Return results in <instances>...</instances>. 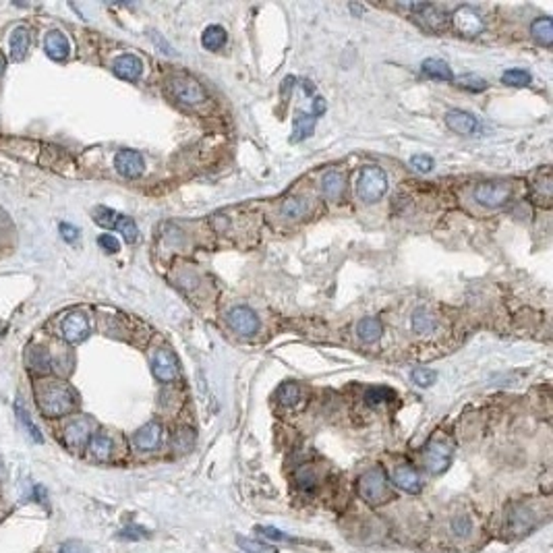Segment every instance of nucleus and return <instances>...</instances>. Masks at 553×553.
<instances>
[{"label": "nucleus", "instance_id": "1", "mask_svg": "<svg viewBox=\"0 0 553 553\" xmlns=\"http://www.w3.org/2000/svg\"><path fill=\"white\" fill-rule=\"evenodd\" d=\"M35 398L42 415L50 418L69 415L75 409V394L65 384H44L37 388Z\"/></svg>", "mask_w": 553, "mask_h": 553}, {"label": "nucleus", "instance_id": "2", "mask_svg": "<svg viewBox=\"0 0 553 553\" xmlns=\"http://www.w3.org/2000/svg\"><path fill=\"white\" fill-rule=\"evenodd\" d=\"M388 191V174L380 166H365L357 180V193L365 203L380 201Z\"/></svg>", "mask_w": 553, "mask_h": 553}, {"label": "nucleus", "instance_id": "3", "mask_svg": "<svg viewBox=\"0 0 553 553\" xmlns=\"http://www.w3.org/2000/svg\"><path fill=\"white\" fill-rule=\"evenodd\" d=\"M94 222L102 228H110V230H119L123 235V239L127 243H135L139 237L137 224L129 218V216H123L110 207H96L94 212Z\"/></svg>", "mask_w": 553, "mask_h": 553}, {"label": "nucleus", "instance_id": "4", "mask_svg": "<svg viewBox=\"0 0 553 553\" xmlns=\"http://www.w3.org/2000/svg\"><path fill=\"white\" fill-rule=\"evenodd\" d=\"M473 197L479 205H483L487 210H497L510 201L512 187L504 180H485V182H479L475 187Z\"/></svg>", "mask_w": 553, "mask_h": 553}, {"label": "nucleus", "instance_id": "5", "mask_svg": "<svg viewBox=\"0 0 553 553\" xmlns=\"http://www.w3.org/2000/svg\"><path fill=\"white\" fill-rule=\"evenodd\" d=\"M359 493L365 502L380 506L388 500V479L382 468H371L359 479Z\"/></svg>", "mask_w": 553, "mask_h": 553}, {"label": "nucleus", "instance_id": "6", "mask_svg": "<svg viewBox=\"0 0 553 553\" xmlns=\"http://www.w3.org/2000/svg\"><path fill=\"white\" fill-rule=\"evenodd\" d=\"M170 92L172 96L182 102V104H201L205 100V92L203 87L193 79V77H187V75H178V77H172L170 81Z\"/></svg>", "mask_w": 553, "mask_h": 553}, {"label": "nucleus", "instance_id": "7", "mask_svg": "<svg viewBox=\"0 0 553 553\" xmlns=\"http://www.w3.org/2000/svg\"><path fill=\"white\" fill-rule=\"evenodd\" d=\"M452 21L454 27L466 37H475L485 31V21L473 6H458L452 15Z\"/></svg>", "mask_w": 553, "mask_h": 553}, {"label": "nucleus", "instance_id": "8", "mask_svg": "<svg viewBox=\"0 0 553 553\" xmlns=\"http://www.w3.org/2000/svg\"><path fill=\"white\" fill-rule=\"evenodd\" d=\"M407 8L415 10L416 21L429 31H441L445 27V23H448V15L435 4H427V2H423V4H407Z\"/></svg>", "mask_w": 553, "mask_h": 553}, {"label": "nucleus", "instance_id": "9", "mask_svg": "<svg viewBox=\"0 0 553 553\" xmlns=\"http://www.w3.org/2000/svg\"><path fill=\"white\" fill-rule=\"evenodd\" d=\"M151 373L158 382L162 384H168V382H174L178 377V363H176V357L168 350V348H160L153 357V363H151Z\"/></svg>", "mask_w": 553, "mask_h": 553}, {"label": "nucleus", "instance_id": "10", "mask_svg": "<svg viewBox=\"0 0 553 553\" xmlns=\"http://www.w3.org/2000/svg\"><path fill=\"white\" fill-rule=\"evenodd\" d=\"M228 325L241 336H253L260 330V319L249 307H235L228 313Z\"/></svg>", "mask_w": 553, "mask_h": 553}, {"label": "nucleus", "instance_id": "11", "mask_svg": "<svg viewBox=\"0 0 553 553\" xmlns=\"http://www.w3.org/2000/svg\"><path fill=\"white\" fill-rule=\"evenodd\" d=\"M452 462V448L443 441H431L425 448V466L429 473H443Z\"/></svg>", "mask_w": 553, "mask_h": 553}, {"label": "nucleus", "instance_id": "12", "mask_svg": "<svg viewBox=\"0 0 553 553\" xmlns=\"http://www.w3.org/2000/svg\"><path fill=\"white\" fill-rule=\"evenodd\" d=\"M60 334L69 344H77L87 338L90 334V321L83 313H71L60 323Z\"/></svg>", "mask_w": 553, "mask_h": 553}, {"label": "nucleus", "instance_id": "13", "mask_svg": "<svg viewBox=\"0 0 553 553\" xmlns=\"http://www.w3.org/2000/svg\"><path fill=\"white\" fill-rule=\"evenodd\" d=\"M117 170L127 178H139L145 170V160L135 149H121L114 158Z\"/></svg>", "mask_w": 553, "mask_h": 553}, {"label": "nucleus", "instance_id": "14", "mask_svg": "<svg viewBox=\"0 0 553 553\" xmlns=\"http://www.w3.org/2000/svg\"><path fill=\"white\" fill-rule=\"evenodd\" d=\"M44 50H46V54H48L52 60L60 62V60H67V58H69V54H71V44H69V40H67V35H65L62 31L52 29V31H48L46 37H44Z\"/></svg>", "mask_w": 553, "mask_h": 553}, {"label": "nucleus", "instance_id": "15", "mask_svg": "<svg viewBox=\"0 0 553 553\" xmlns=\"http://www.w3.org/2000/svg\"><path fill=\"white\" fill-rule=\"evenodd\" d=\"M90 423L85 418H75L65 427V441L73 450H81L90 443Z\"/></svg>", "mask_w": 553, "mask_h": 553}, {"label": "nucleus", "instance_id": "16", "mask_svg": "<svg viewBox=\"0 0 553 553\" xmlns=\"http://www.w3.org/2000/svg\"><path fill=\"white\" fill-rule=\"evenodd\" d=\"M445 125L458 135H473L479 129V121L464 110H450L445 114Z\"/></svg>", "mask_w": 553, "mask_h": 553}, {"label": "nucleus", "instance_id": "17", "mask_svg": "<svg viewBox=\"0 0 553 553\" xmlns=\"http://www.w3.org/2000/svg\"><path fill=\"white\" fill-rule=\"evenodd\" d=\"M162 441V427L160 423H147L133 435V443L141 452H151Z\"/></svg>", "mask_w": 553, "mask_h": 553}, {"label": "nucleus", "instance_id": "18", "mask_svg": "<svg viewBox=\"0 0 553 553\" xmlns=\"http://www.w3.org/2000/svg\"><path fill=\"white\" fill-rule=\"evenodd\" d=\"M112 71L119 79H125V81H137L143 73V62L139 60L137 56L133 54H123L114 60L112 65Z\"/></svg>", "mask_w": 553, "mask_h": 553}, {"label": "nucleus", "instance_id": "19", "mask_svg": "<svg viewBox=\"0 0 553 553\" xmlns=\"http://www.w3.org/2000/svg\"><path fill=\"white\" fill-rule=\"evenodd\" d=\"M392 481H394L396 487H400L407 493H418L420 491V479H418L415 468L409 466V464L396 466L392 470Z\"/></svg>", "mask_w": 553, "mask_h": 553}, {"label": "nucleus", "instance_id": "20", "mask_svg": "<svg viewBox=\"0 0 553 553\" xmlns=\"http://www.w3.org/2000/svg\"><path fill=\"white\" fill-rule=\"evenodd\" d=\"M29 42H31V37H29L27 27H15L12 29V33L8 37V50H10V58L15 62L25 58V54L29 50Z\"/></svg>", "mask_w": 553, "mask_h": 553}, {"label": "nucleus", "instance_id": "21", "mask_svg": "<svg viewBox=\"0 0 553 553\" xmlns=\"http://www.w3.org/2000/svg\"><path fill=\"white\" fill-rule=\"evenodd\" d=\"M25 361H27L29 369L35 371V373H50L52 371V365H54L50 352L44 350L42 346H31L27 350V355H25Z\"/></svg>", "mask_w": 553, "mask_h": 553}, {"label": "nucleus", "instance_id": "22", "mask_svg": "<svg viewBox=\"0 0 553 553\" xmlns=\"http://www.w3.org/2000/svg\"><path fill=\"white\" fill-rule=\"evenodd\" d=\"M315 123L317 119L311 112H296L294 121H292V137L290 141H303V139L311 137L315 131Z\"/></svg>", "mask_w": 553, "mask_h": 553}, {"label": "nucleus", "instance_id": "23", "mask_svg": "<svg viewBox=\"0 0 553 553\" xmlns=\"http://www.w3.org/2000/svg\"><path fill=\"white\" fill-rule=\"evenodd\" d=\"M382 334H384V325H382L380 317H365L357 325V336L367 344L377 342L382 338Z\"/></svg>", "mask_w": 553, "mask_h": 553}, {"label": "nucleus", "instance_id": "24", "mask_svg": "<svg viewBox=\"0 0 553 553\" xmlns=\"http://www.w3.org/2000/svg\"><path fill=\"white\" fill-rule=\"evenodd\" d=\"M344 187H346L344 176H342L338 170H330V172H325V174L321 176V191H323V195L330 197V199H338V197H342Z\"/></svg>", "mask_w": 553, "mask_h": 553}, {"label": "nucleus", "instance_id": "25", "mask_svg": "<svg viewBox=\"0 0 553 553\" xmlns=\"http://www.w3.org/2000/svg\"><path fill=\"white\" fill-rule=\"evenodd\" d=\"M420 71L431 77V79H439V81H454V73L448 67V62L439 60V58H427L420 65Z\"/></svg>", "mask_w": 553, "mask_h": 553}, {"label": "nucleus", "instance_id": "26", "mask_svg": "<svg viewBox=\"0 0 553 553\" xmlns=\"http://www.w3.org/2000/svg\"><path fill=\"white\" fill-rule=\"evenodd\" d=\"M112 450H114V443L106 433H96L90 439V452L96 460H108L112 456Z\"/></svg>", "mask_w": 553, "mask_h": 553}, {"label": "nucleus", "instance_id": "27", "mask_svg": "<svg viewBox=\"0 0 553 553\" xmlns=\"http://www.w3.org/2000/svg\"><path fill=\"white\" fill-rule=\"evenodd\" d=\"M201 44H203L205 50H210V52H218V50L226 44V31H224V27H220V25H210V27H205V31H203V35H201Z\"/></svg>", "mask_w": 553, "mask_h": 553}, {"label": "nucleus", "instance_id": "28", "mask_svg": "<svg viewBox=\"0 0 553 553\" xmlns=\"http://www.w3.org/2000/svg\"><path fill=\"white\" fill-rule=\"evenodd\" d=\"M531 33H533V37H535L541 46L550 48L553 44L552 19H550V17H539L537 21H533V25H531Z\"/></svg>", "mask_w": 553, "mask_h": 553}, {"label": "nucleus", "instance_id": "29", "mask_svg": "<svg viewBox=\"0 0 553 553\" xmlns=\"http://www.w3.org/2000/svg\"><path fill=\"white\" fill-rule=\"evenodd\" d=\"M307 201L303 197H288L282 201L280 205V214L286 218V220H298L307 214Z\"/></svg>", "mask_w": 553, "mask_h": 553}, {"label": "nucleus", "instance_id": "30", "mask_svg": "<svg viewBox=\"0 0 553 553\" xmlns=\"http://www.w3.org/2000/svg\"><path fill=\"white\" fill-rule=\"evenodd\" d=\"M15 411H17V416H19V420H21V425L25 427V431H27V435L33 439V441H37V443H42L44 441V437H42V433H40V429H37V425L31 420V416H29V413L23 409V405L19 402L17 407H15Z\"/></svg>", "mask_w": 553, "mask_h": 553}, {"label": "nucleus", "instance_id": "31", "mask_svg": "<svg viewBox=\"0 0 553 553\" xmlns=\"http://www.w3.org/2000/svg\"><path fill=\"white\" fill-rule=\"evenodd\" d=\"M298 398H300V388H298L294 382H286V384L280 386V390H278V400H280L284 407H292V405H296Z\"/></svg>", "mask_w": 553, "mask_h": 553}, {"label": "nucleus", "instance_id": "32", "mask_svg": "<svg viewBox=\"0 0 553 553\" xmlns=\"http://www.w3.org/2000/svg\"><path fill=\"white\" fill-rule=\"evenodd\" d=\"M502 81L512 87H527L531 83V75L522 69H508L502 75Z\"/></svg>", "mask_w": 553, "mask_h": 553}, {"label": "nucleus", "instance_id": "33", "mask_svg": "<svg viewBox=\"0 0 553 553\" xmlns=\"http://www.w3.org/2000/svg\"><path fill=\"white\" fill-rule=\"evenodd\" d=\"M392 398H394V392L390 388H386V386H375V388L365 392V402L371 405V407H377V405L388 402Z\"/></svg>", "mask_w": 553, "mask_h": 553}, {"label": "nucleus", "instance_id": "34", "mask_svg": "<svg viewBox=\"0 0 553 553\" xmlns=\"http://www.w3.org/2000/svg\"><path fill=\"white\" fill-rule=\"evenodd\" d=\"M433 327H435V321H433V317H431L427 311H423V309H416L415 313H413V330H415L416 334H429Z\"/></svg>", "mask_w": 553, "mask_h": 553}, {"label": "nucleus", "instance_id": "35", "mask_svg": "<svg viewBox=\"0 0 553 553\" xmlns=\"http://www.w3.org/2000/svg\"><path fill=\"white\" fill-rule=\"evenodd\" d=\"M239 547L243 550L245 553H276L274 547L262 543V541H253V539H247V537H239L237 539Z\"/></svg>", "mask_w": 553, "mask_h": 553}, {"label": "nucleus", "instance_id": "36", "mask_svg": "<svg viewBox=\"0 0 553 553\" xmlns=\"http://www.w3.org/2000/svg\"><path fill=\"white\" fill-rule=\"evenodd\" d=\"M411 380L415 382L416 386H420V388H429V386H433V382L437 380V373H435L433 369L418 367V369H415V371H413Z\"/></svg>", "mask_w": 553, "mask_h": 553}, {"label": "nucleus", "instance_id": "37", "mask_svg": "<svg viewBox=\"0 0 553 553\" xmlns=\"http://www.w3.org/2000/svg\"><path fill=\"white\" fill-rule=\"evenodd\" d=\"M458 85L464 90H470V92H483L487 87V81L477 77V75H462V77H458Z\"/></svg>", "mask_w": 553, "mask_h": 553}, {"label": "nucleus", "instance_id": "38", "mask_svg": "<svg viewBox=\"0 0 553 553\" xmlns=\"http://www.w3.org/2000/svg\"><path fill=\"white\" fill-rule=\"evenodd\" d=\"M411 166L415 168L416 172H431L433 166H435V162H433V158L427 155V153H416V155L411 158Z\"/></svg>", "mask_w": 553, "mask_h": 553}, {"label": "nucleus", "instance_id": "39", "mask_svg": "<svg viewBox=\"0 0 553 553\" xmlns=\"http://www.w3.org/2000/svg\"><path fill=\"white\" fill-rule=\"evenodd\" d=\"M296 485L300 487V489H313L315 487V475H313V470L311 468H300L298 473H296Z\"/></svg>", "mask_w": 553, "mask_h": 553}, {"label": "nucleus", "instance_id": "40", "mask_svg": "<svg viewBox=\"0 0 553 553\" xmlns=\"http://www.w3.org/2000/svg\"><path fill=\"white\" fill-rule=\"evenodd\" d=\"M98 245L106 251V253H117L121 249V243L117 241V237L112 235H100L98 237Z\"/></svg>", "mask_w": 553, "mask_h": 553}, {"label": "nucleus", "instance_id": "41", "mask_svg": "<svg viewBox=\"0 0 553 553\" xmlns=\"http://www.w3.org/2000/svg\"><path fill=\"white\" fill-rule=\"evenodd\" d=\"M452 533L458 535V537H466L470 533V520L468 518H454L452 520Z\"/></svg>", "mask_w": 553, "mask_h": 553}, {"label": "nucleus", "instance_id": "42", "mask_svg": "<svg viewBox=\"0 0 553 553\" xmlns=\"http://www.w3.org/2000/svg\"><path fill=\"white\" fill-rule=\"evenodd\" d=\"M257 533H262L266 539H272V541H286L288 539L284 533H280L274 527H257Z\"/></svg>", "mask_w": 553, "mask_h": 553}, {"label": "nucleus", "instance_id": "43", "mask_svg": "<svg viewBox=\"0 0 553 553\" xmlns=\"http://www.w3.org/2000/svg\"><path fill=\"white\" fill-rule=\"evenodd\" d=\"M58 230H60V237H62L65 241H69V243H71V241H77V237H79V230H77L73 224H65V222H62V224L58 226Z\"/></svg>", "mask_w": 553, "mask_h": 553}, {"label": "nucleus", "instance_id": "44", "mask_svg": "<svg viewBox=\"0 0 553 553\" xmlns=\"http://www.w3.org/2000/svg\"><path fill=\"white\" fill-rule=\"evenodd\" d=\"M147 533L143 529H137V527H129L125 531H121V539H131V541H139V539H145Z\"/></svg>", "mask_w": 553, "mask_h": 553}, {"label": "nucleus", "instance_id": "45", "mask_svg": "<svg viewBox=\"0 0 553 553\" xmlns=\"http://www.w3.org/2000/svg\"><path fill=\"white\" fill-rule=\"evenodd\" d=\"M187 435H191V429H180V431H178L176 445H178L180 450H189V445H191V441H193V437H187Z\"/></svg>", "mask_w": 553, "mask_h": 553}, {"label": "nucleus", "instance_id": "46", "mask_svg": "<svg viewBox=\"0 0 553 553\" xmlns=\"http://www.w3.org/2000/svg\"><path fill=\"white\" fill-rule=\"evenodd\" d=\"M58 553H90V552H87V547L81 545L79 541H69V543H65V545L60 547V552Z\"/></svg>", "mask_w": 553, "mask_h": 553}, {"label": "nucleus", "instance_id": "47", "mask_svg": "<svg viewBox=\"0 0 553 553\" xmlns=\"http://www.w3.org/2000/svg\"><path fill=\"white\" fill-rule=\"evenodd\" d=\"M325 112V100L323 98H313V110H311V114L315 117V119H319L321 114Z\"/></svg>", "mask_w": 553, "mask_h": 553}, {"label": "nucleus", "instance_id": "48", "mask_svg": "<svg viewBox=\"0 0 553 553\" xmlns=\"http://www.w3.org/2000/svg\"><path fill=\"white\" fill-rule=\"evenodd\" d=\"M2 69H4V58H2V54H0V73H2Z\"/></svg>", "mask_w": 553, "mask_h": 553}]
</instances>
